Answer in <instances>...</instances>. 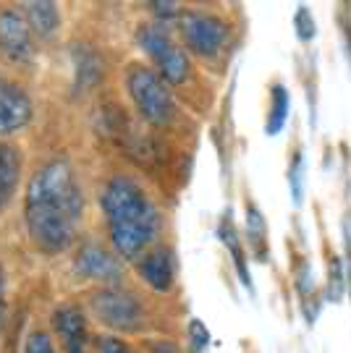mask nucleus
<instances>
[{"label": "nucleus", "instance_id": "f257e3e1", "mask_svg": "<svg viewBox=\"0 0 351 353\" xmlns=\"http://www.w3.org/2000/svg\"><path fill=\"white\" fill-rule=\"evenodd\" d=\"M84 214V196L68 160L42 165L26 186L24 217L29 239L45 254L66 252Z\"/></svg>", "mask_w": 351, "mask_h": 353}, {"label": "nucleus", "instance_id": "f03ea898", "mask_svg": "<svg viewBox=\"0 0 351 353\" xmlns=\"http://www.w3.org/2000/svg\"><path fill=\"white\" fill-rule=\"evenodd\" d=\"M113 249L124 259H139L160 230V212L137 181L115 176L100 196Z\"/></svg>", "mask_w": 351, "mask_h": 353}, {"label": "nucleus", "instance_id": "7ed1b4c3", "mask_svg": "<svg viewBox=\"0 0 351 353\" xmlns=\"http://www.w3.org/2000/svg\"><path fill=\"white\" fill-rule=\"evenodd\" d=\"M126 89L142 118L152 126H168L176 118V102L171 87L147 65H131L126 74Z\"/></svg>", "mask_w": 351, "mask_h": 353}, {"label": "nucleus", "instance_id": "20e7f679", "mask_svg": "<svg viewBox=\"0 0 351 353\" xmlns=\"http://www.w3.org/2000/svg\"><path fill=\"white\" fill-rule=\"evenodd\" d=\"M139 45L152 58V63L158 65V76L165 84H184L191 76V63H189L187 52L176 45L163 26H142L139 29Z\"/></svg>", "mask_w": 351, "mask_h": 353}, {"label": "nucleus", "instance_id": "39448f33", "mask_svg": "<svg viewBox=\"0 0 351 353\" xmlns=\"http://www.w3.org/2000/svg\"><path fill=\"white\" fill-rule=\"evenodd\" d=\"M181 37H184V45L194 55L200 58H215L220 55L223 48L228 45V37H231V29L223 19H218L213 13H202V11H187L181 16Z\"/></svg>", "mask_w": 351, "mask_h": 353}, {"label": "nucleus", "instance_id": "423d86ee", "mask_svg": "<svg viewBox=\"0 0 351 353\" xmlns=\"http://www.w3.org/2000/svg\"><path fill=\"white\" fill-rule=\"evenodd\" d=\"M92 312L102 325L121 332H134L144 325V306L134 293L121 288H102L92 296Z\"/></svg>", "mask_w": 351, "mask_h": 353}, {"label": "nucleus", "instance_id": "0eeeda50", "mask_svg": "<svg viewBox=\"0 0 351 353\" xmlns=\"http://www.w3.org/2000/svg\"><path fill=\"white\" fill-rule=\"evenodd\" d=\"M0 52L11 63H29L35 58L32 29L24 16L13 8L0 11Z\"/></svg>", "mask_w": 351, "mask_h": 353}, {"label": "nucleus", "instance_id": "6e6552de", "mask_svg": "<svg viewBox=\"0 0 351 353\" xmlns=\"http://www.w3.org/2000/svg\"><path fill=\"white\" fill-rule=\"evenodd\" d=\"M32 121V100L16 81L0 76V134H13Z\"/></svg>", "mask_w": 351, "mask_h": 353}, {"label": "nucleus", "instance_id": "1a4fd4ad", "mask_svg": "<svg viewBox=\"0 0 351 353\" xmlns=\"http://www.w3.org/2000/svg\"><path fill=\"white\" fill-rule=\"evenodd\" d=\"M53 327L61 338L66 353H87V316L74 303H61L53 312Z\"/></svg>", "mask_w": 351, "mask_h": 353}, {"label": "nucleus", "instance_id": "9d476101", "mask_svg": "<svg viewBox=\"0 0 351 353\" xmlns=\"http://www.w3.org/2000/svg\"><path fill=\"white\" fill-rule=\"evenodd\" d=\"M139 278L144 280L152 290L165 293L173 288L176 278V256L168 246H155L147 254L139 256Z\"/></svg>", "mask_w": 351, "mask_h": 353}, {"label": "nucleus", "instance_id": "9b49d317", "mask_svg": "<svg viewBox=\"0 0 351 353\" xmlns=\"http://www.w3.org/2000/svg\"><path fill=\"white\" fill-rule=\"evenodd\" d=\"M76 272L84 275V278L113 283V280L121 278V262L97 243H87L82 252L76 254Z\"/></svg>", "mask_w": 351, "mask_h": 353}, {"label": "nucleus", "instance_id": "f8f14e48", "mask_svg": "<svg viewBox=\"0 0 351 353\" xmlns=\"http://www.w3.org/2000/svg\"><path fill=\"white\" fill-rule=\"evenodd\" d=\"M21 176V157L11 144H0V212L13 202Z\"/></svg>", "mask_w": 351, "mask_h": 353}, {"label": "nucleus", "instance_id": "ddd939ff", "mask_svg": "<svg viewBox=\"0 0 351 353\" xmlns=\"http://www.w3.org/2000/svg\"><path fill=\"white\" fill-rule=\"evenodd\" d=\"M218 239L226 243V249L231 252L234 256V267H236V275L241 280V285L254 293V283H252V275H249V265H247V256H244V246H241V241H238V230L234 225V220H231V212H226L220 217V225H218Z\"/></svg>", "mask_w": 351, "mask_h": 353}, {"label": "nucleus", "instance_id": "4468645a", "mask_svg": "<svg viewBox=\"0 0 351 353\" xmlns=\"http://www.w3.org/2000/svg\"><path fill=\"white\" fill-rule=\"evenodd\" d=\"M26 24L35 29L39 37H53L61 26V11L55 3H26Z\"/></svg>", "mask_w": 351, "mask_h": 353}, {"label": "nucleus", "instance_id": "2eb2a0df", "mask_svg": "<svg viewBox=\"0 0 351 353\" xmlns=\"http://www.w3.org/2000/svg\"><path fill=\"white\" fill-rule=\"evenodd\" d=\"M289 113H291L289 89L283 87V84H273V89H270V113H267V121H265V134L267 137L283 134V128L289 123Z\"/></svg>", "mask_w": 351, "mask_h": 353}, {"label": "nucleus", "instance_id": "dca6fc26", "mask_svg": "<svg viewBox=\"0 0 351 353\" xmlns=\"http://www.w3.org/2000/svg\"><path fill=\"white\" fill-rule=\"evenodd\" d=\"M247 239H249L252 249H254V256L260 262H267V225H265L263 212L254 207V202H247Z\"/></svg>", "mask_w": 351, "mask_h": 353}, {"label": "nucleus", "instance_id": "f3484780", "mask_svg": "<svg viewBox=\"0 0 351 353\" xmlns=\"http://www.w3.org/2000/svg\"><path fill=\"white\" fill-rule=\"evenodd\" d=\"M328 301L330 303H341L346 290H349V283H346V270H343V259L341 256H330L328 262Z\"/></svg>", "mask_w": 351, "mask_h": 353}, {"label": "nucleus", "instance_id": "a211bd4d", "mask_svg": "<svg viewBox=\"0 0 351 353\" xmlns=\"http://www.w3.org/2000/svg\"><path fill=\"white\" fill-rule=\"evenodd\" d=\"M304 176H307V160L304 152H296L289 168V186H291V202L299 207L304 202Z\"/></svg>", "mask_w": 351, "mask_h": 353}, {"label": "nucleus", "instance_id": "6ab92c4d", "mask_svg": "<svg viewBox=\"0 0 351 353\" xmlns=\"http://www.w3.org/2000/svg\"><path fill=\"white\" fill-rule=\"evenodd\" d=\"M294 26H296V37H299V42H312L314 34H317V24H314L310 6H299V8H296Z\"/></svg>", "mask_w": 351, "mask_h": 353}, {"label": "nucleus", "instance_id": "aec40b11", "mask_svg": "<svg viewBox=\"0 0 351 353\" xmlns=\"http://www.w3.org/2000/svg\"><path fill=\"white\" fill-rule=\"evenodd\" d=\"M189 343H191L194 353H205L210 348L213 338H210V330L205 327L202 319H191V322H189Z\"/></svg>", "mask_w": 351, "mask_h": 353}, {"label": "nucleus", "instance_id": "412c9836", "mask_svg": "<svg viewBox=\"0 0 351 353\" xmlns=\"http://www.w3.org/2000/svg\"><path fill=\"white\" fill-rule=\"evenodd\" d=\"M24 353H55V348H53V343H50V335L42 332V330L32 332V335L26 338Z\"/></svg>", "mask_w": 351, "mask_h": 353}, {"label": "nucleus", "instance_id": "4be33fe9", "mask_svg": "<svg viewBox=\"0 0 351 353\" xmlns=\"http://www.w3.org/2000/svg\"><path fill=\"white\" fill-rule=\"evenodd\" d=\"M97 353H137L131 345H126L118 338H100L97 341Z\"/></svg>", "mask_w": 351, "mask_h": 353}, {"label": "nucleus", "instance_id": "5701e85b", "mask_svg": "<svg viewBox=\"0 0 351 353\" xmlns=\"http://www.w3.org/2000/svg\"><path fill=\"white\" fill-rule=\"evenodd\" d=\"M341 39H343V48H346V55H349V63H351V21L346 16V21L341 24Z\"/></svg>", "mask_w": 351, "mask_h": 353}, {"label": "nucleus", "instance_id": "b1692460", "mask_svg": "<svg viewBox=\"0 0 351 353\" xmlns=\"http://www.w3.org/2000/svg\"><path fill=\"white\" fill-rule=\"evenodd\" d=\"M155 13L173 19V16H178V6H176V3H155Z\"/></svg>", "mask_w": 351, "mask_h": 353}, {"label": "nucleus", "instance_id": "393cba45", "mask_svg": "<svg viewBox=\"0 0 351 353\" xmlns=\"http://www.w3.org/2000/svg\"><path fill=\"white\" fill-rule=\"evenodd\" d=\"M3 316H6V278L0 270V325H3Z\"/></svg>", "mask_w": 351, "mask_h": 353}]
</instances>
